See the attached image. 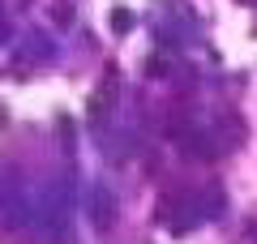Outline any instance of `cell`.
Listing matches in <instances>:
<instances>
[{
	"mask_svg": "<svg viewBox=\"0 0 257 244\" xmlns=\"http://www.w3.org/2000/svg\"><path fill=\"white\" fill-rule=\"evenodd\" d=\"M223 206H227V201H223V189H214V184L172 189V193H163V197H159L155 218L167 227V231L184 235V231H193V227H202V223H210V218H219Z\"/></svg>",
	"mask_w": 257,
	"mask_h": 244,
	"instance_id": "obj_1",
	"label": "cell"
},
{
	"mask_svg": "<svg viewBox=\"0 0 257 244\" xmlns=\"http://www.w3.org/2000/svg\"><path fill=\"white\" fill-rule=\"evenodd\" d=\"M82 210H86V223H90L94 235H111V231H116L120 201H116V193H111V184H103V180L86 184V193H82Z\"/></svg>",
	"mask_w": 257,
	"mask_h": 244,
	"instance_id": "obj_2",
	"label": "cell"
},
{
	"mask_svg": "<svg viewBox=\"0 0 257 244\" xmlns=\"http://www.w3.org/2000/svg\"><path fill=\"white\" fill-rule=\"evenodd\" d=\"M133 26H138V18H133L128 9H116V13H111V30H116V35H128Z\"/></svg>",
	"mask_w": 257,
	"mask_h": 244,
	"instance_id": "obj_6",
	"label": "cell"
},
{
	"mask_svg": "<svg viewBox=\"0 0 257 244\" xmlns=\"http://www.w3.org/2000/svg\"><path fill=\"white\" fill-rule=\"evenodd\" d=\"M244 5H253V0H244Z\"/></svg>",
	"mask_w": 257,
	"mask_h": 244,
	"instance_id": "obj_8",
	"label": "cell"
},
{
	"mask_svg": "<svg viewBox=\"0 0 257 244\" xmlns=\"http://www.w3.org/2000/svg\"><path fill=\"white\" fill-rule=\"evenodd\" d=\"M69 206H73V180L60 176V180H52L43 189V206H39V218H43V235H47V240H56V235L64 231V223H69Z\"/></svg>",
	"mask_w": 257,
	"mask_h": 244,
	"instance_id": "obj_3",
	"label": "cell"
},
{
	"mask_svg": "<svg viewBox=\"0 0 257 244\" xmlns=\"http://www.w3.org/2000/svg\"><path fill=\"white\" fill-rule=\"evenodd\" d=\"M116 107H120V69H116V64H107L103 77H99V86H94V94H90V125L94 129L111 125Z\"/></svg>",
	"mask_w": 257,
	"mask_h": 244,
	"instance_id": "obj_4",
	"label": "cell"
},
{
	"mask_svg": "<svg viewBox=\"0 0 257 244\" xmlns=\"http://www.w3.org/2000/svg\"><path fill=\"white\" fill-rule=\"evenodd\" d=\"M22 43H30V56H35V60H52V39H47V35L30 30V35L22 39Z\"/></svg>",
	"mask_w": 257,
	"mask_h": 244,
	"instance_id": "obj_5",
	"label": "cell"
},
{
	"mask_svg": "<svg viewBox=\"0 0 257 244\" xmlns=\"http://www.w3.org/2000/svg\"><path fill=\"white\" fill-rule=\"evenodd\" d=\"M52 22L56 26H73V5H69V0H56L52 5Z\"/></svg>",
	"mask_w": 257,
	"mask_h": 244,
	"instance_id": "obj_7",
	"label": "cell"
}]
</instances>
